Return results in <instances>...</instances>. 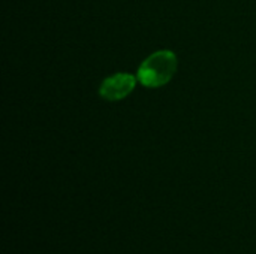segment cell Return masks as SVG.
<instances>
[{
	"label": "cell",
	"instance_id": "obj_1",
	"mask_svg": "<svg viewBox=\"0 0 256 254\" xmlns=\"http://www.w3.org/2000/svg\"><path fill=\"white\" fill-rule=\"evenodd\" d=\"M177 55L170 49H162L148 55L138 67L136 78L147 88H159L168 84L177 72Z\"/></svg>",
	"mask_w": 256,
	"mask_h": 254
},
{
	"label": "cell",
	"instance_id": "obj_2",
	"mask_svg": "<svg viewBox=\"0 0 256 254\" xmlns=\"http://www.w3.org/2000/svg\"><path fill=\"white\" fill-rule=\"evenodd\" d=\"M136 85V78L130 73H116L102 81L99 94L110 102H117L124 99L129 93L134 91Z\"/></svg>",
	"mask_w": 256,
	"mask_h": 254
}]
</instances>
